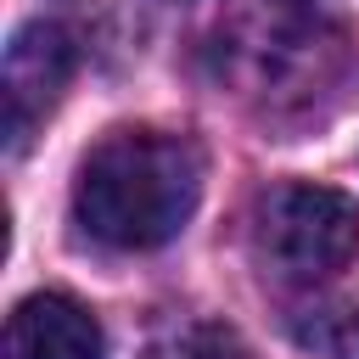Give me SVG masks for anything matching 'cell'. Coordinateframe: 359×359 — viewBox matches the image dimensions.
<instances>
[{
  "label": "cell",
  "instance_id": "cell-5",
  "mask_svg": "<svg viewBox=\"0 0 359 359\" xmlns=\"http://www.w3.org/2000/svg\"><path fill=\"white\" fill-rule=\"evenodd\" d=\"M191 359H258L230 325H202L196 337H191Z\"/></svg>",
  "mask_w": 359,
  "mask_h": 359
},
{
  "label": "cell",
  "instance_id": "cell-3",
  "mask_svg": "<svg viewBox=\"0 0 359 359\" xmlns=\"http://www.w3.org/2000/svg\"><path fill=\"white\" fill-rule=\"evenodd\" d=\"M73 79V34L62 22H22L6 45L0 95H6V146L22 151L34 118H45Z\"/></svg>",
  "mask_w": 359,
  "mask_h": 359
},
{
  "label": "cell",
  "instance_id": "cell-6",
  "mask_svg": "<svg viewBox=\"0 0 359 359\" xmlns=\"http://www.w3.org/2000/svg\"><path fill=\"white\" fill-rule=\"evenodd\" d=\"M309 342H320L325 359H359V314H337V320H325Z\"/></svg>",
  "mask_w": 359,
  "mask_h": 359
},
{
  "label": "cell",
  "instance_id": "cell-2",
  "mask_svg": "<svg viewBox=\"0 0 359 359\" xmlns=\"http://www.w3.org/2000/svg\"><path fill=\"white\" fill-rule=\"evenodd\" d=\"M252 258L292 286H320L359 252V202L337 185L286 180L252 202Z\"/></svg>",
  "mask_w": 359,
  "mask_h": 359
},
{
  "label": "cell",
  "instance_id": "cell-1",
  "mask_svg": "<svg viewBox=\"0 0 359 359\" xmlns=\"http://www.w3.org/2000/svg\"><path fill=\"white\" fill-rule=\"evenodd\" d=\"M202 202V151L191 135L168 129H112L90 146L73 180L79 224L118 247L151 252L174 241Z\"/></svg>",
  "mask_w": 359,
  "mask_h": 359
},
{
  "label": "cell",
  "instance_id": "cell-4",
  "mask_svg": "<svg viewBox=\"0 0 359 359\" xmlns=\"http://www.w3.org/2000/svg\"><path fill=\"white\" fill-rule=\"evenodd\" d=\"M101 353H107L101 320L62 292H34L6 320V359H101Z\"/></svg>",
  "mask_w": 359,
  "mask_h": 359
}]
</instances>
